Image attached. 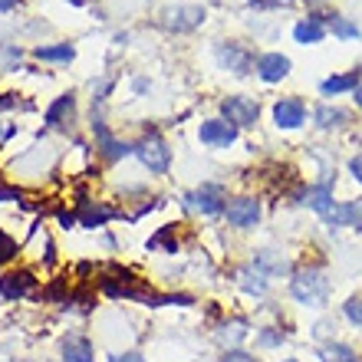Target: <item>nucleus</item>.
Here are the masks:
<instances>
[{"label": "nucleus", "mask_w": 362, "mask_h": 362, "mask_svg": "<svg viewBox=\"0 0 362 362\" xmlns=\"http://www.w3.org/2000/svg\"><path fill=\"white\" fill-rule=\"evenodd\" d=\"M290 293L306 306H323L326 296H329V280L320 267H306V270H296L293 280H290Z\"/></svg>", "instance_id": "f257e3e1"}, {"label": "nucleus", "mask_w": 362, "mask_h": 362, "mask_svg": "<svg viewBox=\"0 0 362 362\" xmlns=\"http://www.w3.org/2000/svg\"><path fill=\"white\" fill-rule=\"evenodd\" d=\"M135 155H139L145 168L155 172V175H165L168 172V165H172V148H168L155 132H148L142 142L135 145Z\"/></svg>", "instance_id": "f03ea898"}, {"label": "nucleus", "mask_w": 362, "mask_h": 362, "mask_svg": "<svg viewBox=\"0 0 362 362\" xmlns=\"http://www.w3.org/2000/svg\"><path fill=\"white\" fill-rule=\"evenodd\" d=\"M221 112H224V122H230L234 129H238V125H254L257 122L260 105L254 103V99H247V95H230V99L221 103Z\"/></svg>", "instance_id": "7ed1b4c3"}, {"label": "nucleus", "mask_w": 362, "mask_h": 362, "mask_svg": "<svg viewBox=\"0 0 362 362\" xmlns=\"http://www.w3.org/2000/svg\"><path fill=\"white\" fill-rule=\"evenodd\" d=\"M224 218L234 228H254L260 218V201L257 198H234L224 204Z\"/></svg>", "instance_id": "20e7f679"}, {"label": "nucleus", "mask_w": 362, "mask_h": 362, "mask_svg": "<svg viewBox=\"0 0 362 362\" xmlns=\"http://www.w3.org/2000/svg\"><path fill=\"white\" fill-rule=\"evenodd\" d=\"M185 201H188L191 211H201V214H218V211H224V188H221V185H201V188L191 191Z\"/></svg>", "instance_id": "39448f33"}, {"label": "nucleus", "mask_w": 362, "mask_h": 362, "mask_svg": "<svg viewBox=\"0 0 362 362\" xmlns=\"http://www.w3.org/2000/svg\"><path fill=\"white\" fill-rule=\"evenodd\" d=\"M37 290V280L30 270H17V274H4L0 276V296L4 300H23Z\"/></svg>", "instance_id": "423d86ee"}, {"label": "nucleus", "mask_w": 362, "mask_h": 362, "mask_svg": "<svg viewBox=\"0 0 362 362\" xmlns=\"http://www.w3.org/2000/svg\"><path fill=\"white\" fill-rule=\"evenodd\" d=\"M201 23H204V7H168L165 10V27L175 30V33L194 30Z\"/></svg>", "instance_id": "0eeeda50"}, {"label": "nucleus", "mask_w": 362, "mask_h": 362, "mask_svg": "<svg viewBox=\"0 0 362 362\" xmlns=\"http://www.w3.org/2000/svg\"><path fill=\"white\" fill-rule=\"evenodd\" d=\"M93 132H95V142H99V148H103V155L109 158V162H119V158H125V155L135 152V145L119 142V139L105 129L103 119H95V122H93Z\"/></svg>", "instance_id": "6e6552de"}, {"label": "nucleus", "mask_w": 362, "mask_h": 362, "mask_svg": "<svg viewBox=\"0 0 362 362\" xmlns=\"http://www.w3.org/2000/svg\"><path fill=\"white\" fill-rule=\"evenodd\" d=\"M201 142L204 145H214V148H228L234 139H238V129L224 119H211V122H201Z\"/></svg>", "instance_id": "1a4fd4ad"}, {"label": "nucleus", "mask_w": 362, "mask_h": 362, "mask_svg": "<svg viewBox=\"0 0 362 362\" xmlns=\"http://www.w3.org/2000/svg\"><path fill=\"white\" fill-rule=\"evenodd\" d=\"M218 59H221V66H228L230 73H238V76L250 73V66H254V57H250L240 43H221V47H218Z\"/></svg>", "instance_id": "9d476101"}, {"label": "nucleus", "mask_w": 362, "mask_h": 362, "mask_svg": "<svg viewBox=\"0 0 362 362\" xmlns=\"http://www.w3.org/2000/svg\"><path fill=\"white\" fill-rule=\"evenodd\" d=\"M303 119H306V109L300 99H280L274 105V122L280 129H296V125H303Z\"/></svg>", "instance_id": "9b49d317"}, {"label": "nucleus", "mask_w": 362, "mask_h": 362, "mask_svg": "<svg viewBox=\"0 0 362 362\" xmlns=\"http://www.w3.org/2000/svg\"><path fill=\"white\" fill-rule=\"evenodd\" d=\"M257 73L264 83H280V79H286V73H290V59H286L284 53H267V57L257 59Z\"/></svg>", "instance_id": "f8f14e48"}, {"label": "nucleus", "mask_w": 362, "mask_h": 362, "mask_svg": "<svg viewBox=\"0 0 362 362\" xmlns=\"http://www.w3.org/2000/svg\"><path fill=\"white\" fill-rule=\"evenodd\" d=\"M326 37V23H323V13H313V17H306L300 20L293 27V40L296 43H320V40Z\"/></svg>", "instance_id": "ddd939ff"}, {"label": "nucleus", "mask_w": 362, "mask_h": 362, "mask_svg": "<svg viewBox=\"0 0 362 362\" xmlns=\"http://www.w3.org/2000/svg\"><path fill=\"white\" fill-rule=\"evenodd\" d=\"M300 204H306V208H313V211H320V214H326L336 201H333L329 185H316V188H306L303 194H300Z\"/></svg>", "instance_id": "4468645a"}, {"label": "nucleus", "mask_w": 362, "mask_h": 362, "mask_svg": "<svg viewBox=\"0 0 362 362\" xmlns=\"http://www.w3.org/2000/svg\"><path fill=\"white\" fill-rule=\"evenodd\" d=\"M362 86V69H353V73H343V76H329L323 79V93L336 95V93H349V89Z\"/></svg>", "instance_id": "2eb2a0df"}, {"label": "nucleus", "mask_w": 362, "mask_h": 362, "mask_svg": "<svg viewBox=\"0 0 362 362\" xmlns=\"http://www.w3.org/2000/svg\"><path fill=\"white\" fill-rule=\"evenodd\" d=\"M73 112H76V99H73V95H59L57 103L47 109L43 119H47V125H63L73 119Z\"/></svg>", "instance_id": "dca6fc26"}, {"label": "nucleus", "mask_w": 362, "mask_h": 362, "mask_svg": "<svg viewBox=\"0 0 362 362\" xmlns=\"http://www.w3.org/2000/svg\"><path fill=\"white\" fill-rule=\"evenodd\" d=\"M109 218H115L112 208H103V204H89V201H83V211H79V224H83V228H103Z\"/></svg>", "instance_id": "f3484780"}, {"label": "nucleus", "mask_w": 362, "mask_h": 362, "mask_svg": "<svg viewBox=\"0 0 362 362\" xmlns=\"http://www.w3.org/2000/svg\"><path fill=\"white\" fill-rule=\"evenodd\" d=\"M63 359L66 362H93V346L83 336H69L63 343Z\"/></svg>", "instance_id": "a211bd4d"}, {"label": "nucleus", "mask_w": 362, "mask_h": 362, "mask_svg": "<svg viewBox=\"0 0 362 362\" xmlns=\"http://www.w3.org/2000/svg\"><path fill=\"white\" fill-rule=\"evenodd\" d=\"M145 247H148V250H165V254H178V238H175V224H165V228L158 230V234H152Z\"/></svg>", "instance_id": "6ab92c4d"}, {"label": "nucleus", "mask_w": 362, "mask_h": 362, "mask_svg": "<svg viewBox=\"0 0 362 362\" xmlns=\"http://www.w3.org/2000/svg\"><path fill=\"white\" fill-rule=\"evenodd\" d=\"M323 23H326L329 30H333V33H336L339 40H356V37H359V27H353L349 20L336 17V13H323Z\"/></svg>", "instance_id": "aec40b11"}, {"label": "nucleus", "mask_w": 362, "mask_h": 362, "mask_svg": "<svg viewBox=\"0 0 362 362\" xmlns=\"http://www.w3.org/2000/svg\"><path fill=\"white\" fill-rule=\"evenodd\" d=\"M320 359H323V362H362L359 356H356L349 346H343V343L323 346V349H320Z\"/></svg>", "instance_id": "412c9836"}, {"label": "nucleus", "mask_w": 362, "mask_h": 362, "mask_svg": "<svg viewBox=\"0 0 362 362\" xmlns=\"http://www.w3.org/2000/svg\"><path fill=\"white\" fill-rule=\"evenodd\" d=\"M323 218L329 228H349V224H353V204H333Z\"/></svg>", "instance_id": "4be33fe9"}, {"label": "nucleus", "mask_w": 362, "mask_h": 362, "mask_svg": "<svg viewBox=\"0 0 362 362\" xmlns=\"http://www.w3.org/2000/svg\"><path fill=\"white\" fill-rule=\"evenodd\" d=\"M37 59H47V63H69V59H73V47H69V43H59V47H40Z\"/></svg>", "instance_id": "5701e85b"}, {"label": "nucleus", "mask_w": 362, "mask_h": 362, "mask_svg": "<svg viewBox=\"0 0 362 362\" xmlns=\"http://www.w3.org/2000/svg\"><path fill=\"white\" fill-rule=\"evenodd\" d=\"M316 122L323 125V129H333V125L346 122V112L336 109V105H320V109H316Z\"/></svg>", "instance_id": "b1692460"}, {"label": "nucleus", "mask_w": 362, "mask_h": 362, "mask_svg": "<svg viewBox=\"0 0 362 362\" xmlns=\"http://www.w3.org/2000/svg\"><path fill=\"white\" fill-rule=\"evenodd\" d=\"M240 286H244V290H247V293H264V290H267V284H264V274H260V270H240Z\"/></svg>", "instance_id": "393cba45"}, {"label": "nucleus", "mask_w": 362, "mask_h": 362, "mask_svg": "<svg viewBox=\"0 0 362 362\" xmlns=\"http://www.w3.org/2000/svg\"><path fill=\"white\" fill-rule=\"evenodd\" d=\"M13 254H17V240L10 238L7 230H0V264H7Z\"/></svg>", "instance_id": "a878e982"}, {"label": "nucleus", "mask_w": 362, "mask_h": 362, "mask_svg": "<svg viewBox=\"0 0 362 362\" xmlns=\"http://www.w3.org/2000/svg\"><path fill=\"white\" fill-rule=\"evenodd\" d=\"M346 320H349V323H356V326H362V300L359 296H353V300H346Z\"/></svg>", "instance_id": "bb28decb"}, {"label": "nucleus", "mask_w": 362, "mask_h": 362, "mask_svg": "<svg viewBox=\"0 0 362 362\" xmlns=\"http://www.w3.org/2000/svg\"><path fill=\"white\" fill-rule=\"evenodd\" d=\"M257 264H264V267H267V270H274V274H280V270H286V264H284V260H274V257H270V250H264V254H260V257H257Z\"/></svg>", "instance_id": "cd10ccee"}, {"label": "nucleus", "mask_w": 362, "mask_h": 362, "mask_svg": "<svg viewBox=\"0 0 362 362\" xmlns=\"http://www.w3.org/2000/svg\"><path fill=\"white\" fill-rule=\"evenodd\" d=\"M221 362H257L250 353H240V349H228V353L221 356Z\"/></svg>", "instance_id": "c85d7f7f"}, {"label": "nucleus", "mask_w": 362, "mask_h": 362, "mask_svg": "<svg viewBox=\"0 0 362 362\" xmlns=\"http://www.w3.org/2000/svg\"><path fill=\"white\" fill-rule=\"evenodd\" d=\"M244 329H247V326L244 323H230V326H224V339H240V336H244Z\"/></svg>", "instance_id": "c756f323"}, {"label": "nucleus", "mask_w": 362, "mask_h": 362, "mask_svg": "<svg viewBox=\"0 0 362 362\" xmlns=\"http://www.w3.org/2000/svg\"><path fill=\"white\" fill-rule=\"evenodd\" d=\"M59 224H63V228H76V224H79V218H76V214H69V211H59Z\"/></svg>", "instance_id": "7c9ffc66"}, {"label": "nucleus", "mask_w": 362, "mask_h": 362, "mask_svg": "<svg viewBox=\"0 0 362 362\" xmlns=\"http://www.w3.org/2000/svg\"><path fill=\"white\" fill-rule=\"evenodd\" d=\"M0 201H20V191L17 188H7V185H0Z\"/></svg>", "instance_id": "2f4dec72"}, {"label": "nucleus", "mask_w": 362, "mask_h": 362, "mask_svg": "<svg viewBox=\"0 0 362 362\" xmlns=\"http://www.w3.org/2000/svg\"><path fill=\"white\" fill-rule=\"evenodd\" d=\"M109 362H145L142 353H122V356H112Z\"/></svg>", "instance_id": "473e14b6"}, {"label": "nucleus", "mask_w": 362, "mask_h": 362, "mask_svg": "<svg viewBox=\"0 0 362 362\" xmlns=\"http://www.w3.org/2000/svg\"><path fill=\"white\" fill-rule=\"evenodd\" d=\"M349 172H353L356 181H362V155H356L353 162H349Z\"/></svg>", "instance_id": "72a5a7b5"}, {"label": "nucleus", "mask_w": 362, "mask_h": 362, "mask_svg": "<svg viewBox=\"0 0 362 362\" xmlns=\"http://www.w3.org/2000/svg\"><path fill=\"white\" fill-rule=\"evenodd\" d=\"M353 228H359V230H362V198L353 204Z\"/></svg>", "instance_id": "f704fd0d"}, {"label": "nucleus", "mask_w": 362, "mask_h": 362, "mask_svg": "<svg viewBox=\"0 0 362 362\" xmlns=\"http://www.w3.org/2000/svg\"><path fill=\"white\" fill-rule=\"evenodd\" d=\"M254 7H280V4H286V0H250Z\"/></svg>", "instance_id": "c9c22d12"}, {"label": "nucleus", "mask_w": 362, "mask_h": 362, "mask_svg": "<svg viewBox=\"0 0 362 362\" xmlns=\"http://www.w3.org/2000/svg\"><path fill=\"white\" fill-rule=\"evenodd\" d=\"M17 7V0H0V10H13Z\"/></svg>", "instance_id": "e433bc0d"}, {"label": "nucleus", "mask_w": 362, "mask_h": 362, "mask_svg": "<svg viewBox=\"0 0 362 362\" xmlns=\"http://www.w3.org/2000/svg\"><path fill=\"white\" fill-rule=\"evenodd\" d=\"M356 103H359V109H362V86L356 89Z\"/></svg>", "instance_id": "4c0bfd02"}, {"label": "nucleus", "mask_w": 362, "mask_h": 362, "mask_svg": "<svg viewBox=\"0 0 362 362\" xmlns=\"http://www.w3.org/2000/svg\"><path fill=\"white\" fill-rule=\"evenodd\" d=\"M69 4H76V7H83V4H86V0H69Z\"/></svg>", "instance_id": "58836bf2"}, {"label": "nucleus", "mask_w": 362, "mask_h": 362, "mask_svg": "<svg viewBox=\"0 0 362 362\" xmlns=\"http://www.w3.org/2000/svg\"><path fill=\"white\" fill-rule=\"evenodd\" d=\"M286 362H296V359H286Z\"/></svg>", "instance_id": "ea45409f"}]
</instances>
